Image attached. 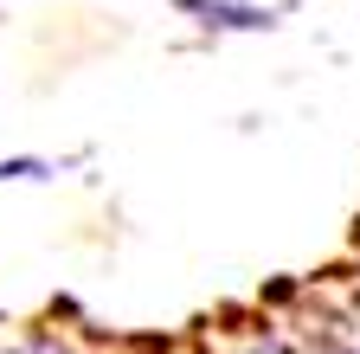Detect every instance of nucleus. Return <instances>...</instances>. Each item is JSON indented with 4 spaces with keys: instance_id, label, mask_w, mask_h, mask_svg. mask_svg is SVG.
Segmentation results:
<instances>
[{
    "instance_id": "nucleus-2",
    "label": "nucleus",
    "mask_w": 360,
    "mask_h": 354,
    "mask_svg": "<svg viewBox=\"0 0 360 354\" xmlns=\"http://www.w3.org/2000/svg\"><path fill=\"white\" fill-rule=\"evenodd\" d=\"M251 354H290V348H251Z\"/></svg>"
},
{
    "instance_id": "nucleus-1",
    "label": "nucleus",
    "mask_w": 360,
    "mask_h": 354,
    "mask_svg": "<svg viewBox=\"0 0 360 354\" xmlns=\"http://www.w3.org/2000/svg\"><path fill=\"white\" fill-rule=\"evenodd\" d=\"M174 7L200 13V26H212V32H264V26H277V13L251 7V0H174Z\"/></svg>"
}]
</instances>
